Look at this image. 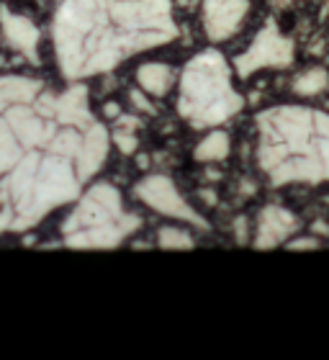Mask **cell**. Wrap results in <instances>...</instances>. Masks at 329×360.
I'll use <instances>...</instances> for the list:
<instances>
[{"label":"cell","instance_id":"6da1fadb","mask_svg":"<svg viewBox=\"0 0 329 360\" xmlns=\"http://www.w3.org/2000/svg\"><path fill=\"white\" fill-rule=\"evenodd\" d=\"M111 134L88 88L54 90L34 77H0V232H23L77 201L103 170Z\"/></svg>","mask_w":329,"mask_h":360},{"label":"cell","instance_id":"7a4b0ae2","mask_svg":"<svg viewBox=\"0 0 329 360\" xmlns=\"http://www.w3.org/2000/svg\"><path fill=\"white\" fill-rule=\"evenodd\" d=\"M178 34L172 0H57L52 18L57 65L70 83L105 75Z\"/></svg>","mask_w":329,"mask_h":360},{"label":"cell","instance_id":"3957f363","mask_svg":"<svg viewBox=\"0 0 329 360\" xmlns=\"http://www.w3.org/2000/svg\"><path fill=\"white\" fill-rule=\"evenodd\" d=\"M257 167L273 188L327 186L329 113L314 105H273L257 113Z\"/></svg>","mask_w":329,"mask_h":360},{"label":"cell","instance_id":"277c9868","mask_svg":"<svg viewBox=\"0 0 329 360\" xmlns=\"http://www.w3.org/2000/svg\"><path fill=\"white\" fill-rule=\"evenodd\" d=\"M245 108L232 65L219 49H201L178 77V116L193 129H219Z\"/></svg>","mask_w":329,"mask_h":360},{"label":"cell","instance_id":"5b68a950","mask_svg":"<svg viewBox=\"0 0 329 360\" xmlns=\"http://www.w3.org/2000/svg\"><path fill=\"white\" fill-rule=\"evenodd\" d=\"M142 229V219L124 206V195L111 183H93L77 198L62 234L65 245L75 250L121 248L134 232Z\"/></svg>","mask_w":329,"mask_h":360},{"label":"cell","instance_id":"8992f818","mask_svg":"<svg viewBox=\"0 0 329 360\" xmlns=\"http://www.w3.org/2000/svg\"><path fill=\"white\" fill-rule=\"evenodd\" d=\"M296 57V44L291 37H285L278 29V23L270 21L262 23V29L254 34L252 44L234 60V75L240 80L257 75L262 70H283L288 68Z\"/></svg>","mask_w":329,"mask_h":360},{"label":"cell","instance_id":"52a82bcc","mask_svg":"<svg viewBox=\"0 0 329 360\" xmlns=\"http://www.w3.org/2000/svg\"><path fill=\"white\" fill-rule=\"evenodd\" d=\"M134 195L144 206H150L152 211H157V214H162V217H167V219L186 221V224H193V226H198V229H206V226H209L206 219L180 195L178 186H175L172 178H167V175H150V178H144L142 183H136Z\"/></svg>","mask_w":329,"mask_h":360},{"label":"cell","instance_id":"ba28073f","mask_svg":"<svg viewBox=\"0 0 329 360\" xmlns=\"http://www.w3.org/2000/svg\"><path fill=\"white\" fill-rule=\"evenodd\" d=\"M250 15V0H203L201 21L203 34L211 44H221L237 37Z\"/></svg>","mask_w":329,"mask_h":360},{"label":"cell","instance_id":"9c48e42d","mask_svg":"<svg viewBox=\"0 0 329 360\" xmlns=\"http://www.w3.org/2000/svg\"><path fill=\"white\" fill-rule=\"evenodd\" d=\"M301 221L296 219V214H291L283 206L270 203L265 209H260L257 221H254V237L252 248L254 250H273L280 248L291 240L293 234H299Z\"/></svg>","mask_w":329,"mask_h":360},{"label":"cell","instance_id":"30bf717a","mask_svg":"<svg viewBox=\"0 0 329 360\" xmlns=\"http://www.w3.org/2000/svg\"><path fill=\"white\" fill-rule=\"evenodd\" d=\"M0 23H3V31H6L8 44L18 49L21 54H26L31 62H39V41H41V34H39L37 23L26 18V15L11 13L8 8L0 11Z\"/></svg>","mask_w":329,"mask_h":360},{"label":"cell","instance_id":"8fae6325","mask_svg":"<svg viewBox=\"0 0 329 360\" xmlns=\"http://www.w3.org/2000/svg\"><path fill=\"white\" fill-rule=\"evenodd\" d=\"M136 85L152 98H164L178 85V70L167 62H144L136 68Z\"/></svg>","mask_w":329,"mask_h":360},{"label":"cell","instance_id":"7c38bea8","mask_svg":"<svg viewBox=\"0 0 329 360\" xmlns=\"http://www.w3.org/2000/svg\"><path fill=\"white\" fill-rule=\"evenodd\" d=\"M229 150H232L229 134L221 131V129H211V134L206 136L203 142H198L193 158L198 160V162H221V160L229 158Z\"/></svg>","mask_w":329,"mask_h":360},{"label":"cell","instance_id":"4fadbf2b","mask_svg":"<svg viewBox=\"0 0 329 360\" xmlns=\"http://www.w3.org/2000/svg\"><path fill=\"white\" fill-rule=\"evenodd\" d=\"M293 96L299 98H316L329 90V72L324 68H309L293 77L291 83Z\"/></svg>","mask_w":329,"mask_h":360},{"label":"cell","instance_id":"5bb4252c","mask_svg":"<svg viewBox=\"0 0 329 360\" xmlns=\"http://www.w3.org/2000/svg\"><path fill=\"white\" fill-rule=\"evenodd\" d=\"M157 245L162 250H193L195 240L186 226L167 224V226H162V229H157Z\"/></svg>","mask_w":329,"mask_h":360},{"label":"cell","instance_id":"9a60e30c","mask_svg":"<svg viewBox=\"0 0 329 360\" xmlns=\"http://www.w3.org/2000/svg\"><path fill=\"white\" fill-rule=\"evenodd\" d=\"M111 142L119 147L124 155H134L139 150V139H136L134 131H129V129H116L111 134Z\"/></svg>","mask_w":329,"mask_h":360},{"label":"cell","instance_id":"2e32d148","mask_svg":"<svg viewBox=\"0 0 329 360\" xmlns=\"http://www.w3.org/2000/svg\"><path fill=\"white\" fill-rule=\"evenodd\" d=\"M129 101H131V105H134L136 111L147 113V116H155L157 113V108H155V103L150 101V96L144 93L142 88H134L131 93H129Z\"/></svg>","mask_w":329,"mask_h":360},{"label":"cell","instance_id":"e0dca14e","mask_svg":"<svg viewBox=\"0 0 329 360\" xmlns=\"http://www.w3.org/2000/svg\"><path fill=\"white\" fill-rule=\"evenodd\" d=\"M283 248L285 250H319L322 248V240H319V237H299V234H293Z\"/></svg>","mask_w":329,"mask_h":360},{"label":"cell","instance_id":"ac0fdd59","mask_svg":"<svg viewBox=\"0 0 329 360\" xmlns=\"http://www.w3.org/2000/svg\"><path fill=\"white\" fill-rule=\"evenodd\" d=\"M124 113V108H121V103H116V101H108V103L103 105V119L105 121H116Z\"/></svg>","mask_w":329,"mask_h":360},{"label":"cell","instance_id":"d6986e66","mask_svg":"<svg viewBox=\"0 0 329 360\" xmlns=\"http://www.w3.org/2000/svg\"><path fill=\"white\" fill-rule=\"evenodd\" d=\"M201 198H203V201H209V206H214V203H217V195L211 193V191H201Z\"/></svg>","mask_w":329,"mask_h":360}]
</instances>
